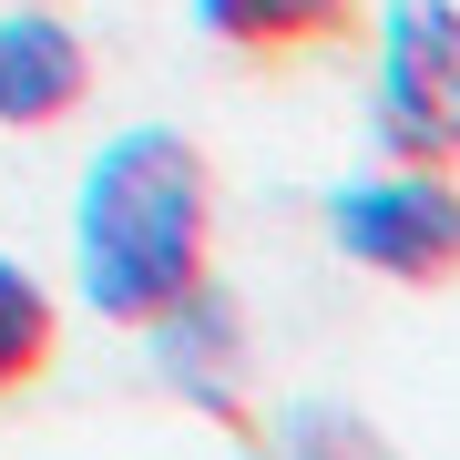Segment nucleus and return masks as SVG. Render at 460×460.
I'll return each mask as SVG.
<instances>
[{"label":"nucleus","instance_id":"1","mask_svg":"<svg viewBox=\"0 0 460 460\" xmlns=\"http://www.w3.org/2000/svg\"><path fill=\"white\" fill-rule=\"evenodd\" d=\"M215 277V164L174 123H123L72 184V287L113 328H154Z\"/></svg>","mask_w":460,"mask_h":460},{"label":"nucleus","instance_id":"2","mask_svg":"<svg viewBox=\"0 0 460 460\" xmlns=\"http://www.w3.org/2000/svg\"><path fill=\"white\" fill-rule=\"evenodd\" d=\"M368 113H378V144L399 164L460 174V0H378Z\"/></svg>","mask_w":460,"mask_h":460},{"label":"nucleus","instance_id":"3","mask_svg":"<svg viewBox=\"0 0 460 460\" xmlns=\"http://www.w3.org/2000/svg\"><path fill=\"white\" fill-rule=\"evenodd\" d=\"M328 246L348 266H368V277L389 287H440L460 277V184L450 164H378L358 184H338L328 195Z\"/></svg>","mask_w":460,"mask_h":460},{"label":"nucleus","instance_id":"4","mask_svg":"<svg viewBox=\"0 0 460 460\" xmlns=\"http://www.w3.org/2000/svg\"><path fill=\"white\" fill-rule=\"evenodd\" d=\"M93 102V51L62 11H0V123L41 133Z\"/></svg>","mask_w":460,"mask_h":460},{"label":"nucleus","instance_id":"5","mask_svg":"<svg viewBox=\"0 0 460 460\" xmlns=\"http://www.w3.org/2000/svg\"><path fill=\"white\" fill-rule=\"evenodd\" d=\"M144 338H154L164 378H174L184 399H195V410H215V420H246V378H235V368H246V328H235V307L215 296V277L184 296V307H164Z\"/></svg>","mask_w":460,"mask_h":460},{"label":"nucleus","instance_id":"6","mask_svg":"<svg viewBox=\"0 0 460 460\" xmlns=\"http://www.w3.org/2000/svg\"><path fill=\"white\" fill-rule=\"evenodd\" d=\"M184 11L226 51H296V41L348 31V0H184Z\"/></svg>","mask_w":460,"mask_h":460},{"label":"nucleus","instance_id":"7","mask_svg":"<svg viewBox=\"0 0 460 460\" xmlns=\"http://www.w3.org/2000/svg\"><path fill=\"white\" fill-rule=\"evenodd\" d=\"M51 338H62V307H51V287H41L11 246H0V389H21V378L51 358Z\"/></svg>","mask_w":460,"mask_h":460}]
</instances>
